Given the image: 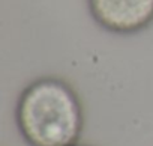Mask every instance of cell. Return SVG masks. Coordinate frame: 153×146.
Listing matches in <instances>:
<instances>
[{"mask_svg":"<svg viewBox=\"0 0 153 146\" xmlns=\"http://www.w3.org/2000/svg\"><path fill=\"white\" fill-rule=\"evenodd\" d=\"M74 146H90V145H80V143H76V145H74Z\"/></svg>","mask_w":153,"mask_h":146,"instance_id":"cell-3","label":"cell"},{"mask_svg":"<svg viewBox=\"0 0 153 146\" xmlns=\"http://www.w3.org/2000/svg\"><path fill=\"white\" fill-rule=\"evenodd\" d=\"M15 122L29 146H74L84 130V107L72 85L44 76L21 91Z\"/></svg>","mask_w":153,"mask_h":146,"instance_id":"cell-1","label":"cell"},{"mask_svg":"<svg viewBox=\"0 0 153 146\" xmlns=\"http://www.w3.org/2000/svg\"><path fill=\"white\" fill-rule=\"evenodd\" d=\"M92 18L116 35H134L153 24V0H87Z\"/></svg>","mask_w":153,"mask_h":146,"instance_id":"cell-2","label":"cell"}]
</instances>
